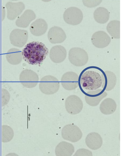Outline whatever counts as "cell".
<instances>
[{
    "mask_svg": "<svg viewBox=\"0 0 121 156\" xmlns=\"http://www.w3.org/2000/svg\"><path fill=\"white\" fill-rule=\"evenodd\" d=\"M23 59L32 65L42 63L49 53V50L43 43L33 41L27 44L22 52Z\"/></svg>",
    "mask_w": 121,
    "mask_h": 156,
    "instance_id": "cell-1",
    "label": "cell"
},
{
    "mask_svg": "<svg viewBox=\"0 0 121 156\" xmlns=\"http://www.w3.org/2000/svg\"><path fill=\"white\" fill-rule=\"evenodd\" d=\"M103 70L95 66H90L84 69L79 76V86L89 91L95 90L102 87Z\"/></svg>",
    "mask_w": 121,
    "mask_h": 156,
    "instance_id": "cell-2",
    "label": "cell"
},
{
    "mask_svg": "<svg viewBox=\"0 0 121 156\" xmlns=\"http://www.w3.org/2000/svg\"><path fill=\"white\" fill-rule=\"evenodd\" d=\"M39 89L43 93L47 95L54 94L59 89L60 83L57 78L48 75L44 76L39 83Z\"/></svg>",
    "mask_w": 121,
    "mask_h": 156,
    "instance_id": "cell-3",
    "label": "cell"
},
{
    "mask_svg": "<svg viewBox=\"0 0 121 156\" xmlns=\"http://www.w3.org/2000/svg\"><path fill=\"white\" fill-rule=\"evenodd\" d=\"M69 60L71 63L78 67L85 65L88 61V56L87 52L81 48L74 47L70 50Z\"/></svg>",
    "mask_w": 121,
    "mask_h": 156,
    "instance_id": "cell-4",
    "label": "cell"
},
{
    "mask_svg": "<svg viewBox=\"0 0 121 156\" xmlns=\"http://www.w3.org/2000/svg\"><path fill=\"white\" fill-rule=\"evenodd\" d=\"M62 136L65 140L75 143L81 139L83 134L78 127L73 124L67 125L62 130Z\"/></svg>",
    "mask_w": 121,
    "mask_h": 156,
    "instance_id": "cell-5",
    "label": "cell"
},
{
    "mask_svg": "<svg viewBox=\"0 0 121 156\" xmlns=\"http://www.w3.org/2000/svg\"><path fill=\"white\" fill-rule=\"evenodd\" d=\"M63 17L64 21L67 24L77 25L82 22L83 14L80 9L76 7H71L66 10Z\"/></svg>",
    "mask_w": 121,
    "mask_h": 156,
    "instance_id": "cell-6",
    "label": "cell"
},
{
    "mask_svg": "<svg viewBox=\"0 0 121 156\" xmlns=\"http://www.w3.org/2000/svg\"><path fill=\"white\" fill-rule=\"evenodd\" d=\"M67 111L70 114L75 115L81 112L83 107L82 101L78 96L73 95L67 97L65 102Z\"/></svg>",
    "mask_w": 121,
    "mask_h": 156,
    "instance_id": "cell-7",
    "label": "cell"
},
{
    "mask_svg": "<svg viewBox=\"0 0 121 156\" xmlns=\"http://www.w3.org/2000/svg\"><path fill=\"white\" fill-rule=\"evenodd\" d=\"M28 37L27 31L19 29H14L10 34V42L14 46L19 48L24 46L26 43Z\"/></svg>",
    "mask_w": 121,
    "mask_h": 156,
    "instance_id": "cell-8",
    "label": "cell"
},
{
    "mask_svg": "<svg viewBox=\"0 0 121 156\" xmlns=\"http://www.w3.org/2000/svg\"><path fill=\"white\" fill-rule=\"evenodd\" d=\"M39 80L38 75L31 70L26 69L21 73L19 76V81L24 87L32 88L36 86Z\"/></svg>",
    "mask_w": 121,
    "mask_h": 156,
    "instance_id": "cell-9",
    "label": "cell"
},
{
    "mask_svg": "<svg viewBox=\"0 0 121 156\" xmlns=\"http://www.w3.org/2000/svg\"><path fill=\"white\" fill-rule=\"evenodd\" d=\"M79 76L75 73L69 72L63 76L61 83L64 88L67 90L76 89L79 86Z\"/></svg>",
    "mask_w": 121,
    "mask_h": 156,
    "instance_id": "cell-10",
    "label": "cell"
},
{
    "mask_svg": "<svg viewBox=\"0 0 121 156\" xmlns=\"http://www.w3.org/2000/svg\"><path fill=\"white\" fill-rule=\"evenodd\" d=\"M85 94V100L87 103L92 106H97L107 95V93L103 89L89 91Z\"/></svg>",
    "mask_w": 121,
    "mask_h": 156,
    "instance_id": "cell-11",
    "label": "cell"
},
{
    "mask_svg": "<svg viewBox=\"0 0 121 156\" xmlns=\"http://www.w3.org/2000/svg\"><path fill=\"white\" fill-rule=\"evenodd\" d=\"M7 17L9 20H13L19 16L24 11L25 5L22 2H8L6 4Z\"/></svg>",
    "mask_w": 121,
    "mask_h": 156,
    "instance_id": "cell-12",
    "label": "cell"
},
{
    "mask_svg": "<svg viewBox=\"0 0 121 156\" xmlns=\"http://www.w3.org/2000/svg\"><path fill=\"white\" fill-rule=\"evenodd\" d=\"M111 41L109 36L105 32L99 31L94 33L92 38L94 45L98 48H104L108 46Z\"/></svg>",
    "mask_w": 121,
    "mask_h": 156,
    "instance_id": "cell-13",
    "label": "cell"
},
{
    "mask_svg": "<svg viewBox=\"0 0 121 156\" xmlns=\"http://www.w3.org/2000/svg\"><path fill=\"white\" fill-rule=\"evenodd\" d=\"M48 37L50 43L57 44L63 42L66 40L67 36L61 28L54 26L49 29L48 33Z\"/></svg>",
    "mask_w": 121,
    "mask_h": 156,
    "instance_id": "cell-14",
    "label": "cell"
},
{
    "mask_svg": "<svg viewBox=\"0 0 121 156\" xmlns=\"http://www.w3.org/2000/svg\"><path fill=\"white\" fill-rule=\"evenodd\" d=\"M67 52L65 48L62 46L58 45L53 47L50 52V59L54 63H59L66 59Z\"/></svg>",
    "mask_w": 121,
    "mask_h": 156,
    "instance_id": "cell-15",
    "label": "cell"
},
{
    "mask_svg": "<svg viewBox=\"0 0 121 156\" xmlns=\"http://www.w3.org/2000/svg\"><path fill=\"white\" fill-rule=\"evenodd\" d=\"M102 88L105 91H110L112 90L116 85L117 78L116 75L113 72L107 71L102 74Z\"/></svg>",
    "mask_w": 121,
    "mask_h": 156,
    "instance_id": "cell-16",
    "label": "cell"
},
{
    "mask_svg": "<svg viewBox=\"0 0 121 156\" xmlns=\"http://www.w3.org/2000/svg\"><path fill=\"white\" fill-rule=\"evenodd\" d=\"M48 24L44 19H38L30 25L29 30L31 33L36 36L44 34L47 32Z\"/></svg>",
    "mask_w": 121,
    "mask_h": 156,
    "instance_id": "cell-17",
    "label": "cell"
},
{
    "mask_svg": "<svg viewBox=\"0 0 121 156\" xmlns=\"http://www.w3.org/2000/svg\"><path fill=\"white\" fill-rule=\"evenodd\" d=\"M85 143L87 147L93 150L99 149L103 144V141L102 136L98 133H90L87 136Z\"/></svg>",
    "mask_w": 121,
    "mask_h": 156,
    "instance_id": "cell-18",
    "label": "cell"
},
{
    "mask_svg": "<svg viewBox=\"0 0 121 156\" xmlns=\"http://www.w3.org/2000/svg\"><path fill=\"white\" fill-rule=\"evenodd\" d=\"M35 12L31 9H27L16 20V25L20 27L26 28L36 18Z\"/></svg>",
    "mask_w": 121,
    "mask_h": 156,
    "instance_id": "cell-19",
    "label": "cell"
},
{
    "mask_svg": "<svg viewBox=\"0 0 121 156\" xmlns=\"http://www.w3.org/2000/svg\"><path fill=\"white\" fill-rule=\"evenodd\" d=\"M74 151V148L72 144L62 141L57 146L55 153L57 156H71L73 155Z\"/></svg>",
    "mask_w": 121,
    "mask_h": 156,
    "instance_id": "cell-20",
    "label": "cell"
},
{
    "mask_svg": "<svg viewBox=\"0 0 121 156\" xmlns=\"http://www.w3.org/2000/svg\"><path fill=\"white\" fill-rule=\"evenodd\" d=\"M117 105L115 101L112 98H107L104 100L99 106V109L101 112L105 115L113 113L116 111Z\"/></svg>",
    "mask_w": 121,
    "mask_h": 156,
    "instance_id": "cell-21",
    "label": "cell"
},
{
    "mask_svg": "<svg viewBox=\"0 0 121 156\" xmlns=\"http://www.w3.org/2000/svg\"><path fill=\"white\" fill-rule=\"evenodd\" d=\"M6 58L10 64L17 65L21 63L22 61V53L18 49L12 48L7 52Z\"/></svg>",
    "mask_w": 121,
    "mask_h": 156,
    "instance_id": "cell-22",
    "label": "cell"
},
{
    "mask_svg": "<svg viewBox=\"0 0 121 156\" xmlns=\"http://www.w3.org/2000/svg\"><path fill=\"white\" fill-rule=\"evenodd\" d=\"M95 21L98 23L103 24L106 23L109 18V14L108 10L103 7H99L94 13Z\"/></svg>",
    "mask_w": 121,
    "mask_h": 156,
    "instance_id": "cell-23",
    "label": "cell"
},
{
    "mask_svg": "<svg viewBox=\"0 0 121 156\" xmlns=\"http://www.w3.org/2000/svg\"><path fill=\"white\" fill-rule=\"evenodd\" d=\"M107 30L109 34L115 38H120V21L117 20L111 21L108 24Z\"/></svg>",
    "mask_w": 121,
    "mask_h": 156,
    "instance_id": "cell-24",
    "label": "cell"
},
{
    "mask_svg": "<svg viewBox=\"0 0 121 156\" xmlns=\"http://www.w3.org/2000/svg\"><path fill=\"white\" fill-rule=\"evenodd\" d=\"M2 142L7 143L11 141L14 136L13 130L11 127L6 125L2 126Z\"/></svg>",
    "mask_w": 121,
    "mask_h": 156,
    "instance_id": "cell-25",
    "label": "cell"
},
{
    "mask_svg": "<svg viewBox=\"0 0 121 156\" xmlns=\"http://www.w3.org/2000/svg\"><path fill=\"white\" fill-rule=\"evenodd\" d=\"M84 5L89 8H92L96 7L101 3L102 1H96V0H88V1H82Z\"/></svg>",
    "mask_w": 121,
    "mask_h": 156,
    "instance_id": "cell-26",
    "label": "cell"
},
{
    "mask_svg": "<svg viewBox=\"0 0 121 156\" xmlns=\"http://www.w3.org/2000/svg\"><path fill=\"white\" fill-rule=\"evenodd\" d=\"M74 156H92V152L85 149H79L76 152Z\"/></svg>",
    "mask_w": 121,
    "mask_h": 156,
    "instance_id": "cell-27",
    "label": "cell"
},
{
    "mask_svg": "<svg viewBox=\"0 0 121 156\" xmlns=\"http://www.w3.org/2000/svg\"><path fill=\"white\" fill-rule=\"evenodd\" d=\"M2 92V104L3 106H4L8 102L10 95L8 92L5 90L3 89Z\"/></svg>",
    "mask_w": 121,
    "mask_h": 156,
    "instance_id": "cell-28",
    "label": "cell"
}]
</instances>
